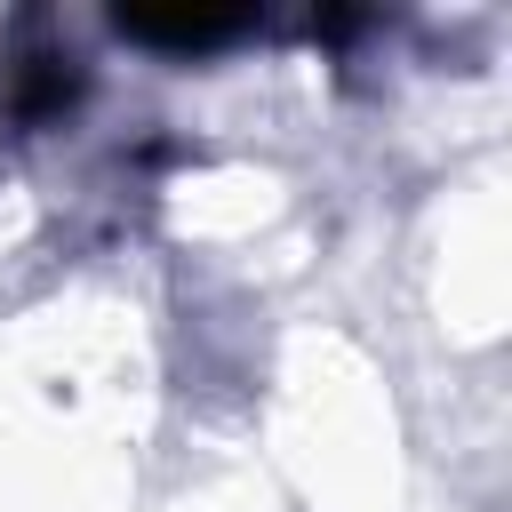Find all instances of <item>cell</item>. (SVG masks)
Returning a JSON list of instances; mask_svg holds the SVG:
<instances>
[{
	"label": "cell",
	"instance_id": "cell-1",
	"mask_svg": "<svg viewBox=\"0 0 512 512\" xmlns=\"http://www.w3.org/2000/svg\"><path fill=\"white\" fill-rule=\"evenodd\" d=\"M8 120H24V128H48V120H64L72 112V96H80V64H72V48H32V56H8Z\"/></svg>",
	"mask_w": 512,
	"mask_h": 512
},
{
	"label": "cell",
	"instance_id": "cell-2",
	"mask_svg": "<svg viewBox=\"0 0 512 512\" xmlns=\"http://www.w3.org/2000/svg\"><path fill=\"white\" fill-rule=\"evenodd\" d=\"M128 40H160V48H216L232 32H248V16H120Z\"/></svg>",
	"mask_w": 512,
	"mask_h": 512
}]
</instances>
